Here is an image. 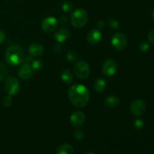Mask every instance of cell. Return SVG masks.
<instances>
[{"instance_id":"9","label":"cell","mask_w":154,"mask_h":154,"mask_svg":"<svg viewBox=\"0 0 154 154\" xmlns=\"http://www.w3.org/2000/svg\"><path fill=\"white\" fill-rule=\"evenodd\" d=\"M117 70V64L115 60H108L102 66V72L106 76H113Z\"/></svg>"},{"instance_id":"26","label":"cell","mask_w":154,"mask_h":154,"mask_svg":"<svg viewBox=\"0 0 154 154\" xmlns=\"http://www.w3.org/2000/svg\"><path fill=\"white\" fill-rule=\"evenodd\" d=\"M108 24H109V26L111 29H117L120 26V24H119L118 21H117L114 19H110L108 20Z\"/></svg>"},{"instance_id":"25","label":"cell","mask_w":154,"mask_h":154,"mask_svg":"<svg viewBox=\"0 0 154 154\" xmlns=\"http://www.w3.org/2000/svg\"><path fill=\"white\" fill-rule=\"evenodd\" d=\"M74 136H75V138L78 141H81L83 138H84V132H83L81 129H78V130H76L74 133Z\"/></svg>"},{"instance_id":"31","label":"cell","mask_w":154,"mask_h":154,"mask_svg":"<svg viewBox=\"0 0 154 154\" xmlns=\"http://www.w3.org/2000/svg\"><path fill=\"white\" fill-rule=\"evenodd\" d=\"M148 40L150 43L154 44V29L150 31L148 34Z\"/></svg>"},{"instance_id":"8","label":"cell","mask_w":154,"mask_h":154,"mask_svg":"<svg viewBox=\"0 0 154 154\" xmlns=\"http://www.w3.org/2000/svg\"><path fill=\"white\" fill-rule=\"evenodd\" d=\"M58 21L54 17H48L42 23V28L46 32H52L57 29Z\"/></svg>"},{"instance_id":"24","label":"cell","mask_w":154,"mask_h":154,"mask_svg":"<svg viewBox=\"0 0 154 154\" xmlns=\"http://www.w3.org/2000/svg\"><path fill=\"white\" fill-rule=\"evenodd\" d=\"M149 49H150V45H149L148 42H143L139 45V51L141 53L147 52Z\"/></svg>"},{"instance_id":"28","label":"cell","mask_w":154,"mask_h":154,"mask_svg":"<svg viewBox=\"0 0 154 154\" xmlns=\"http://www.w3.org/2000/svg\"><path fill=\"white\" fill-rule=\"evenodd\" d=\"M53 51H54L55 54H60L62 51V46L60 44H57V45H54V48H53Z\"/></svg>"},{"instance_id":"35","label":"cell","mask_w":154,"mask_h":154,"mask_svg":"<svg viewBox=\"0 0 154 154\" xmlns=\"http://www.w3.org/2000/svg\"><path fill=\"white\" fill-rule=\"evenodd\" d=\"M153 20H154V11H153Z\"/></svg>"},{"instance_id":"12","label":"cell","mask_w":154,"mask_h":154,"mask_svg":"<svg viewBox=\"0 0 154 154\" xmlns=\"http://www.w3.org/2000/svg\"><path fill=\"white\" fill-rule=\"evenodd\" d=\"M70 36V31L66 28H60L55 32L54 37L59 43L66 42Z\"/></svg>"},{"instance_id":"5","label":"cell","mask_w":154,"mask_h":154,"mask_svg":"<svg viewBox=\"0 0 154 154\" xmlns=\"http://www.w3.org/2000/svg\"><path fill=\"white\" fill-rule=\"evenodd\" d=\"M74 71L78 77L80 79H86L90 75V68L88 63L85 61H78L75 64Z\"/></svg>"},{"instance_id":"22","label":"cell","mask_w":154,"mask_h":154,"mask_svg":"<svg viewBox=\"0 0 154 154\" xmlns=\"http://www.w3.org/2000/svg\"><path fill=\"white\" fill-rule=\"evenodd\" d=\"M2 102V105H4L5 107H6V108L10 107L12 104V99L11 97V96L8 95V96H5V97H3Z\"/></svg>"},{"instance_id":"10","label":"cell","mask_w":154,"mask_h":154,"mask_svg":"<svg viewBox=\"0 0 154 154\" xmlns=\"http://www.w3.org/2000/svg\"><path fill=\"white\" fill-rule=\"evenodd\" d=\"M34 72L35 70L32 67L31 64L24 63L18 70V75L22 79L28 80L32 77V75H34Z\"/></svg>"},{"instance_id":"29","label":"cell","mask_w":154,"mask_h":154,"mask_svg":"<svg viewBox=\"0 0 154 154\" xmlns=\"http://www.w3.org/2000/svg\"><path fill=\"white\" fill-rule=\"evenodd\" d=\"M6 40V35L3 31L0 30V45L4 43L5 41Z\"/></svg>"},{"instance_id":"17","label":"cell","mask_w":154,"mask_h":154,"mask_svg":"<svg viewBox=\"0 0 154 154\" xmlns=\"http://www.w3.org/2000/svg\"><path fill=\"white\" fill-rule=\"evenodd\" d=\"M73 147L70 144H64L58 147L57 154H73Z\"/></svg>"},{"instance_id":"32","label":"cell","mask_w":154,"mask_h":154,"mask_svg":"<svg viewBox=\"0 0 154 154\" xmlns=\"http://www.w3.org/2000/svg\"><path fill=\"white\" fill-rule=\"evenodd\" d=\"M97 27L99 29H102L104 27V22L102 20H100L99 21V22L97 23Z\"/></svg>"},{"instance_id":"18","label":"cell","mask_w":154,"mask_h":154,"mask_svg":"<svg viewBox=\"0 0 154 154\" xmlns=\"http://www.w3.org/2000/svg\"><path fill=\"white\" fill-rule=\"evenodd\" d=\"M93 87H94L95 90L97 91L98 93L104 91L106 88V81L103 78H98L94 82Z\"/></svg>"},{"instance_id":"30","label":"cell","mask_w":154,"mask_h":154,"mask_svg":"<svg viewBox=\"0 0 154 154\" xmlns=\"http://www.w3.org/2000/svg\"><path fill=\"white\" fill-rule=\"evenodd\" d=\"M33 57H32V56H27V57H26L25 58H24V60L23 63H26V64H30V63H32L33 61Z\"/></svg>"},{"instance_id":"20","label":"cell","mask_w":154,"mask_h":154,"mask_svg":"<svg viewBox=\"0 0 154 154\" xmlns=\"http://www.w3.org/2000/svg\"><path fill=\"white\" fill-rule=\"evenodd\" d=\"M31 66L35 71H38L40 69H42V67H43V63H42V61H41L39 60H33Z\"/></svg>"},{"instance_id":"1","label":"cell","mask_w":154,"mask_h":154,"mask_svg":"<svg viewBox=\"0 0 154 154\" xmlns=\"http://www.w3.org/2000/svg\"><path fill=\"white\" fill-rule=\"evenodd\" d=\"M68 96L71 102L78 108H84L90 100V92L85 86L75 84L69 88Z\"/></svg>"},{"instance_id":"14","label":"cell","mask_w":154,"mask_h":154,"mask_svg":"<svg viewBox=\"0 0 154 154\" xmlns=\"http://www.w3.org/2000/svg\"><path fill=\"white\" fill-rule=\"evenodd\" d=\"M29 53L32 57H38L44 53V48L42 45L40 44L35 43L32 44L29 46L28 49Z\"/></svg>"},{"instance_id":"21","label":"cell","mask_w":154,"mask_h":154,"mask_svg":"<svg viewBox=\"0 0 154 154\" xmlns=\"http://www.w3.org/2000/svg\"><path fill=\"white\" fill-rule=\"evenodd\" d=\"M66 58H67V60H69V61L73 62L77 60V59H78V55H77V54L75 51H70L67 53V54H66Z\"/></svg>"},{"instance_id":"4","label":"cell","mask_w":154,"mask_h":154,"mask_svg":"<svg viewBox=\"0 0 154 154\" xmlns=\"http://www.w3.org/2000/svg\"><path fill=\"white\" fill-rule=\"evenodd\" d=\"M20 86L19 81L14 76H9L5 78V90L9 96H13L19 92Z\"/></svg>"},{"instance_id":"27","label":"cell","mask_w":154,"mask_h":154,"mask_svg":"<svg viewBox=\"0 0 154 154\" xmlns=\"http://www.w3.org/2000/svg\"><path fill=\"white\" fill-rule=\"evenodd\" d=\"M134 126L137 129H141L144 126V121L141 119H136L134 121Z\"/></svg>"},{"instance_id":"15","label":"cell","mask_w":154,"mask_h":154,"mask_svg":"<svg viewBox=\"0 0 154 154\" xmlns=\"http://www.w3.org/2000/svg\"><path fill=\"white\" fill-rule=\"evenodd\" d=\"M119 104H120V99L115 96H108L104 102V105L108 108H116L118 106Z\"/></svg>"},{"instance_id":"13","label":"cell","mask_w":154,"mask_h":154,"mask_svg":"<svg viewBox=\"0 0 154 154\" xmlns=\"http://www.w3.org/2000/svg\"><path fill=\"white\" fill-rule=\"evenodd\" d=\"M102 39V32L99 29H92L87 35V42L90 45H97Z\"/></svg>"},{"instance_id":"3","label":"cell","mask_w":154,"mask_h":154,"mask_svg":"<svg viewBox=\"0 0 154 154\" xmlns=\"http://www.w3.org/2000/svg\"><path fill=\"white\" fill-rule=\"evenodd\" d=\"M88 20L87 12L83 8H78L72 12L71 15V22L72 26L76 29L82 28Z\"/></svg>"},{"instance_id":"19","label":"cell","mask_w":154,"mask_h":154,"mask_svg":"<svg viewBox=\"0 0 154 154\" xmlns=\"http://www.w3.org/2000/svg\"><path fill=\"white\" fill-rule=\"evenodd\" d=\"M8 73V69L7 66L4 63H0V81H3L7 78Z\"/></svg>"},{"instance_id":"2","label":"cell","mask_w":154,"mask_h":154,"mask_svg":"<svg viewBox=\"0 0 154 154\" xmlns=\"http://www.w3.org/2000/svg\"><path fill=\"white\" fill-rule=\"evenodd\" d=\"M5 57L9 65L17 66L23 62L25 55L23 49L19 45H11L6 50Z\"/></svg>"},{"instance_id":"16","label":"cell","mask_w":154,"mask_h":154,"mask_svg":"<svg viewBox=\"0 0 154 154\" xmlns=\"http://www.w3.org/2000/svg\"><path fill=\"white\" fill-rule=\"evenodd\" d=\"M61 78L64 83L66 84H72V81L74 80V75L71 71L66 69V70L63 71L61 73Z\"/></svg>"},{"instance_id":"7","label":"cell","mask_w":154,"mask_h":154,"mask_svg":"<svg viewBox=\"0 0 154 154\" xmlns=\"http://www.w3.org/2000/svg\"><path fill=\"white\" fill-rule=\"evenodd\" d=\"M111 44L115 49L118 51H123L126 48L127 45V38L123 33H116L111 38Z\"/></svg>"},{"instance_id":"23","label":"cell","mask_w":154,"mask_h":154,"mask_svg":"<svg viewBox=\"0 0 154 154\" xmlns=\"http://www.w3.org/2000/svg\"><path fill=\"white\" fill-rule=\"evenodd\" d=\"M62 9L63 11L69 12L72 10V4L69 1H66L62 5Z\"/></svg>"},{"instance_id":"33","label":"cell","mask_w":154,"mask_h":154,"mask_svg":"<svg viewBox=\"0 0 154 154\" xmlns=\"http://www.w3.org/2000/svg\"><path fill=\"white\" fill-rule=\"evenodd\" d=\"M66 20H66V18L65 17H61L60 18V20H59V21H60L61 23H66Z\"/></svg>"},{"instance_id":"6","label":"cell","mask_w":154,"mask_h":154,"mask_svg":"<svg viewBox=\"0 0 154 154\" xmlns=\"http://www.w3.org/2000/svg\"><path fill=\"white\" fill-rule=\"evenodd\" d=\"M147 105L142 99H135L132 102L130 106V111L133 115L140 117L145 113Z\"/></svg>"},{"instance_id":"34","label":"cell","mask_w":154,"mask_h":154,"mask_svg":"<svg viewBox=\"0 0 154 154\" xmlns=\"http://www.w3.org/2000/svg\"><path fill=\"white\" fill-rule=\"evenodd\" d=\"M85 154H95V153H93V152H87V153H85Z\"/></svg>"},{"instance_id":"11","label":"cell","mask_w":154,"mask_h":154,"mask_svg":"<svg viewBox=\"0 0 154 154\" xmlns=\"http://www.w3.org/2000/svg\"><path fill=\"white\" fill-rule=\"evenodd\" d=\"M85 120V115L81 111H75L71 115L70 122L74 127H80Z\"/></svg>"}]
</instances>
